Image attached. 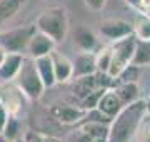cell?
I'll list each match as a JSON object with an SVG mask.
<instances>
[{
  "label": "cell",
  "instance_id": "1",
  "mask_svg": "<svg viewBox=\"0 0 150 142\" xmlns=\"http://www.w3.org/2000/svg\"><path fill=\"white\" fill-rule=\"evenodd\" d=\"M147 114V100L139 99L132 104L123 105L110 122L108 142H132L137 136L139 126Z\"/></svg>",
  "mask_w": 150,
  "mask_h": 142
},
{
  "label": "cell",
  "instance_id": "2",
  "mask_svg": "<svg viewBox=\"0 0 150 142\" xmlns=\"http://www.w3.org/2000/svg\"><path fill=\"white\" fill-rule=\"evenodd\" d=\"M35 28L40 32L47 33L50 38H54L59 44L67 37L69 32V15L65 7H48L37 17L35 20Z\"/></svg>",
  "mask_w": 150,
  "mask_h": 142
},
{
  "label": "cell",
  "instance_id": "3",
  "mask_svg": "<svg viewBox=\"0 0 150 142\" xmlns=\"http://www.w3.org/2000/svg\"><path fill=\"white\" fill-rule=\"evenodd\" d=\"M13 82L18 85V89L30 100H38L43 95V92H45V85H43L42 79L38 75L35 59H32V57H23L20 70H18L17 77L13 79Z\"/></svg>",
  "mask_w": 150,
  "mask_h": 142
},
{
  "label": "cell",
  "instance_id": "4",
  "mask_svg": "<svg viewBox=\"0 0 150 142\" xmlns=\"http://www.w3.org/2000/svg\"><path fill=\"white\" fill-rule=\"evenodd\" d=\"M135 45H137V37L134 33L112 42V60H110V67L107 72L112 79H117L123 69L132 64Z\"/></svg>",
  "mask_w": 150,
  "mask_h": 142
},
{
  "label": "cell",
  "instance_id": "5",
  "mask_svg": "<svg viewBox=\"0 0 150 142\" xmlns=\"http://www.w3.org/2000/svg\"><path fill=\"white\" fill-rule=\"evenodd\" d=\"M87 112L80 104H69V102H57L48 107V114L52 119H55L62 126H75L83 122L87 117Z\"/></svg>",
  "mask_w": 150,
  "mask_h": 142
},
{
  "label": "cell",
  "instance_id": "6",
  "mask_svg": "<svg viewBox=\"0 0 150 142\" xmlns=\"http://www.w3.org/2000/svg\"><path fill=\"white\" fill-rule=\"evenodd\" d=\"M35 32V25H28V27H18L12 28L7 32L0 33V45L7 50V52H17V54H23V50H27L28 40Z\"/></svg>",
  "mask_w": 150,
  "mask_h": 142
},
{
  "label": "cell",
  "instance_id": "7",
  "mask_svg": "<svg viewBox=\"0 0 150 142\" xmlns=\"http://www.w3.org/2000/svg\"><path fill=\"white\" fill-rule=\"evenodd\" d=\"M0 92H2L0 102L4 104L7 112L12 115H20L23 109V99L28 97L18 89V85L15 82H5L0 87Z\"/></svg>",
  "mask_w": 150,
  "mask_h": 142
},
{
  "label": "cell",
  "instance_id": "8",
  "mask_svg": "<svg viewBox=\"0 0 150 142\" xmlns=\"http://www.w3.org/2000/svg\"><path fill=\"white\" fill-rule=\"evenodd\" d=\"M98 33H100V37L108 40V42H115V40L132 35L134 25H130L127 20H122V18H107L100 23Z\"/></svg>",
  "mask_w": 150,
  "mask_h": 142
},
{
  "label": "cell",
  "instance_id": "9",
  "mask_svg": "<svg viewBox=\"0 0 150 142\" xmlns=\"http://www.w3.org/2000/svg\"><path fill=\"white\" fill-rule=\"evenodd\" d=\"M55 42L54 38H50L47 33L40 32L35 28V32L32 33V37L28 40L27 45V54L28 57L32 59H38V57H43V55H48L52 50H55Z\"/></svg>",
  "mask_w": 150,
  "mask_h": 142
},
{
  "label": "cell",
  "instance_id": "10",
  "mask_svg": "<svg viewBox=\"0 0 150 142\" xmlns=\"http://www.w3.org/2000/svg\"><path fill=\"white\" fill-rule=\"evenodd\" d=\"M52 62H54V70H55V79L57 84H67L72 80L74 77V62L67 57V55L60 54L57 50L50 52Z\"/></svg>",
  "mask_w": 150,
  "mask_h": 142
},
{
  "label": "cell",
  "instance_id": "11",
  "mask_svg": "<svg viewBox=\"0 0 150 142\" xmlns=\"http://www.w3.org/2000/svg\"><path fill=\"white\" fill-rule=\"evenodd\" d=\"M74 62V79L92 75L97 72V62H95V52H80L75 57Z\"/></svg>",
  "mask_w": 150,
  "mask_h": 142
},
{
  "label": "cell",
  "instance_id": "12",
  "mask_svg": "<svg viewBox=\"0 0 150 142\" xmlns=\"http://www.w3.org/2000/svg\"><path fill=\"white\" fill-rule=\"evenodd\" d=\"M23 54H17V52H8L4 60V64L0 65V82H13V79L17 77L20 65L23 62Z\"/></svg>",
  "mask_w": 150,
  "mask_h": 142
},
{
  "label": "cell",
  "instance_id": "13",
  "mask_svg": "<svg viewBox=\"0 0 150 142\" xmlns=\"http://www.w3.org/2000/svg\"><path fill=\"white\" fill-rule=\"evenodd\" d=\"M122 107H123V102L120 100L118 94L115 92L113 87L107 89V90L102 94V97L98 100V105H97V109L102 110L103 114H107L108 117H112V119L122 110Z\"/></svg>",
  "mask_w": 150,
  "mask_h": 142
},
{
  "label": "cell",
  "instance_id": "14",
  "mask_svg": "<svg viewBox=\"0 0 150 142\" xmlns=\"http://www.w3.org/2000/svg\"><path fill=\"white\" fill-rule=\"evenodd\" d=\"M74 45L80 52H93L98 45V38L90 28L79 27L74 32Z\"/></svg>",
  "mask_w": 150,
  "mask_h": 142
},
{
  "label": "cell",
  "instance_id": "15",
  "mask_svg": "<svg viewBox=\"0 0 150 142\" xmlns=\"http://www.w3.org/2000/svg\"><path fill=\"white\" fill-rule=\"evenodd\" d=\"M35 65H37L38 75H40V79H42V82H43V85H45V89L54 87L55 84H57V79H55L54 62H52L50 54L35 59Z\"/></svg>",
  "mask_w": 150,
  "mask_h": 142
},
{
  "label": "cell",
  "instance_id": "16",
  "mask_svg": "<svg viewBox=\"0 0 150 142\" xmlns=\"http://www.w3.org/2000/svg\"><path fill=\"white\" fill-rule=\"evenodd\" d=\"M115 92L118 94L120 100L123 102V105L127 104H132L135 100L140 99V87H139V82H117L115 80Z\"/></svg>",
  "mask_w": 150,
  "mask_h": 142
},
{
  "label": "cell",
  "instance_id": "17",
  "mask_svg": "<svg viewBox=\"0 0 150 142\" xmlns=\"http://www.w3.org/2000/svg\"><path fill=\"white\" fill-rule=\"evenodd\" d=\"M132 64L137 67L150 65V40H137Z\"/></svg>",
  "mask_w": 150,
  "mask_h": 142
},
{
  "label": "cell",
  "instance_id": "18",
  "mask_svg": "<svg viewBox=\"0 0 150 142\" xmlns=\"http://www.w3.org/2000/svg\"><path fill=\"white\" fill-rule=\"evenodd\" d=\"M134 35L137 40H150V15L140 13L134 23Z\"/></svg>",
  "mask_w": 150,
  "mask_h": 142
},
{
  "label": "cell",
  "instance_id": "19",
  "mask_svg": "<svg viewBox=\"0 0 150 142\" xmlns=\"http://www.w3.org/2000/svg\"><path fill=\"white\" fill-rule=\"evenodd\" d=\"M7 139L10 141H15L17 137H22V122L18 119V115H12L8 114V119H7V124L4 127V132H2Z\"/></svg>",
  "mask_w": 150,
  "mask_h": 142
},
{
  "label": "cell",
  "instance_id": "20",
  "mask_svg": "<svg viewBox=\"0 0 150 142\" xmlns=\"http://www.w3.org/2000/svg\"><path fill=\"white\" fill-rule=\"evenodd\" d=\"M110 60H112V45L102 47L95 52V62H97V72H103L107 74L108 67H110Z\"/></svg>",
  "mask_w": 150,
  "mask_h": 142
},
{
  "label": "cell",
  "instance_id": "21",
  "mask_svg": "<svg viewBox=\"0 0 150 142\" xmlns=\"http://www.w3.org/2000/svg\"><path fill=\"white\" fill-rule=\"evenodd\" d=\"M135 139H137V142H150V112L149 110H147V114L144 115V119L140 122Z\"/></svg>",
  "mask_w": 150,
  "mask_h": 142
},
{
  "label": "cell",
  "instance_id": "22",
  "mask_svg": "<svg viewBox=\"0 0 150 142\" xmlns=\"http://www.w3.org/2000/svg\"><path fill=\"white\" fill-rule=\"evenodd\" d=\"M139 74H140V67L130 64L122 70V74L115 79L117 82H137L139 80Z\"/></svg>",
  "mask_w": 150,
  "mask_h": 142
},
{
  "label": "cell",
  "instance_id": "23",
  "mask_svg": "<svg viewBox=\"0 0 150 142\" xmlns=\"http://www.w3.org/2000/svg\"><path fill=\"white\" fill-rule=\"evenodd\" d=\"M85 5L93 12H100L103 7L107 5V0H83Z\"/></svg>",
  "mask_w": 150,
  "mask_h": 142
},
{
  "label": "cell",
  "instance_id": "24",
  "mask_svg": "<svg viewBox=\"0 0 150 142\" xmlns=\"http://www.w3.org/2000/svg\"><path fill=\"white\" fill-rule=\"evenodd\" d=\"M7 119H8V112H7V109L4 107V104L0 102V134L4 132V127H5V124H7Z\"/></svg>",
  "mask_w": 150,
  "mask_h": 142
},
{
  "label": "cell",
  "instance_id": "25",
  "mask_svg": "<svg viewBox=\"0 0 150 142\" xmlns=\"http://www.w3.org/2000/svg\"><path fill=\"white\" fill-rule=\"evenodd\" d=\"M25 142H42V134L37 132H25Z\"/></svg>",
  "mask_w": 150,
  "mask_h": 142
},
{
  "label": "cell",
  "instance_id": "26",
  "mask_svg": "<svg viewBox=\"0 0 150 142\" xmlns=\"http://www.w3.org/2000/svg\"><path fill=\"white\" fill-rule=\"evenodd\" d=\"M140 13H149L150 15V0H140Z\"/></svg>",
  "mask_w": 150,
  "mask_h": 142
},
{
  "label": "cell",
  "instance_id": "27",
  "mask_svg": "<svg viewBox=\"0 0 150 142\" xmlns=\"http://www.w3.org/2000/svg\"><path fill=\"white\" fill-rule=\"evenodd\" d=\"M42 142H64L60 137L50 136V134H42Z\"/></svg>",
  "mask_w": 150,
  "mask_h": 142
},
{
  "label": "cell",
  "instance_id": "28",
  "mask_svg": "<svg viewBox=\"0 0 150 142\" xmlns=\"http://www.w3.org/2000/svg\"><path fill=\"white\" fill-rule=\"evenodd\" d=\"M125 4L130 5L132 9H135V10H140V0H125Z\"/></svg>",
  "mask_w": 150,
  "mask_h": 142
},
{
  "label": "cell",
  "instance_id": "29",
  "mask_svg": "<svg viewBox=\"0 0 150 142\" xmlns=\"http://www.w3.org/2000/svg\"><path fill=\"white\" fill-rule=\"evenodd\" d=\"M7 54H8V52H7V50L4 49V47H2V45H0V65H2V64H4V60H5Z\"/></svg>",
  "mask_w": 150,
  "mask_h": 142
},
{
  "label": "cell",
  "instance_id": "30",
  "mask_svg": "<svg viewBox=\"0 0 150 142\" xmlns=\"http://www.w3.org/2000/svg\"><path fill=\"white\" fill-rule=\"evenodd\" d=\"M0 142H13V141H10V139H7L4 134H0Z\"/></svg>",
  "mask_w": 150,
  "mask_h": 142
},
{
  "label": "cell",
  "instance_id": "31",
  "mask_svg": "<svg viewBox=\"0 0 150 142\" xmlns=\"http://www.w3.org/2000/svg\"><path fill=\"white\" fill-rule=\"evenodd\" d=\"M147 110L150 112V100H147Z\"/></svg>",
  "mask_w": 150,
  "mask_h": 142
},
{
  "label": "cell",
  "instance_id": "32",
  "mask_svg": "<svg viewBox=\"0 0 150 142\" xmlns=\"http://www.w3.org/2000/svg\"><path fill=\"white\" fill-rule=\"evenodd\" d=\"M0 97H2V92H0Z\"/></svg>",
  "mask_w": 150,
  "mask_h": 142
}]
</instances>
